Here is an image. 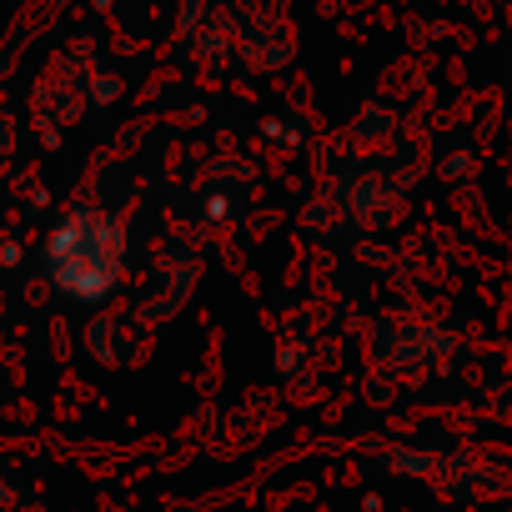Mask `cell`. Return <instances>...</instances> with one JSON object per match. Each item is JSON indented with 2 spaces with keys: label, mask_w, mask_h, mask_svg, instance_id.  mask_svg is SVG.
<instances>
[{
  "label": "cell",
  "mask_w": 512,
  "mask_h": 512,
  "mask_svg": "<svg viewBox=\"0 0 512 512\" xmlns=\"http://www.w3.org/2000/svg\"><path fill=\"white\" fill-rule=\"evenodd\" d=\"M46 272L66 302L101 307L126 272V231L101 211H71L46 241Z\"/></svg>",
  "instance_id": "6da1fadb"
}]
</instances>
